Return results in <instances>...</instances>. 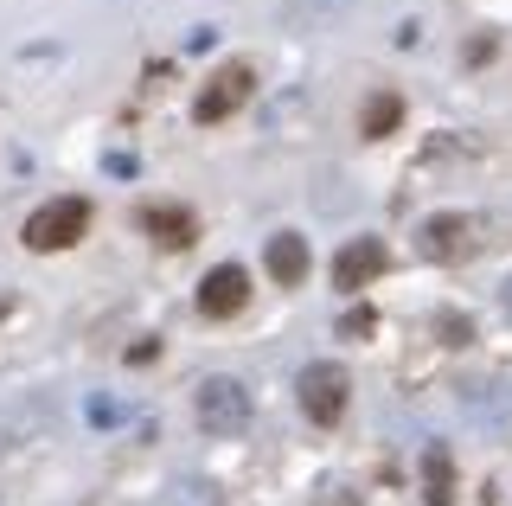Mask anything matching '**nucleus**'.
Here are the masks:
<instances>
[{"label": "nucleus", "mask_w": 512, "mask_h": 506, "mask_svg": "<svg viewBox=\"0 0 512 506\" xmlns=\"http://www.w3.org/2000/svg\"><path fill=\"white\" fill-rule=\"evenodd\" d=\"M212 45H218V26H192L186 33V52H212Z\"/></svg>", "instance_id": "obj_14"}, {"label": "nucleus", "mask_w": 512, "mask_h": 506, "mask_svg": "<svg viewBox=\"0 0 512 506\" xmlns=\"http://www.w3.org/2000/svg\"><path fill=\"white\" fill-rule=\"evenodd\" d=\"M301 410H308V423H320V430H327V423H340L346 417V391H352V378H346V366L340 359H314L308 372H301Z\"/></svg>", "instance_id": "obj_3"}, {"label": "nucleus", "mask_w": 512, "mask_h": 506, "mask_svg": "<svg viewBox=\"0 0 512 506\" xmlns=\"http://www.w3.org/2000/svg\"><path fill=\"white\" fill-rule=\"evenodd\" d=\"M244 302H250V276L237 270V263H218V270L199 282V314L205 321H224V314H237Z\"/></svg>", "instance_id": "obj_5"}, {"label": "nucleus", "mask_w": 512, "mask_h": 506, "mask_svg": "<svg viewBox=\"0 0 512 506\" xmlns=\"http://www.w3.org/2000/svg\"><path fill=\"white\" fill-rule=\"evenodd\" d=\"M442 334H448V346H468V340H474V327H468V321H455V314H448V321H442Z\"/></svg>", "instance_id": "obj_15"}, {"label": "nucleus", "mask_w": 512, "mask_h": 506, "mask_svg": "<svg viewBox=\"0 0 512 506\" xmlns=\"http://www.w3.org/2000/svg\"><path fill=\"white\" fill-rule=\"evenodd\" d=\"M346 7H352V0H282L276 26H282V33H327Z\"/></svg>", "instance_id": "obj_9"}, {"label": "nucleus", "mask_w": 512, "mask_h": 506, "mask_svg": "<svg viewBox=\"0 0 512 506\" xmlns=\"http://www.w3.org/2000/svg\"><path fill=\"white\" fill-rule=\"evenodd\" d=\"M397 116H404V97H397V90H378V97L365 103V116H359V135H391Z\"/></svg>", "instance_id": "obj_12"}, {"label": "nucleus", "mask_w": 512, "mask_h": 506, "mask_svg": "<svg viewBox=\"0 0 512 506\" xmlns=\"http://www.w3.org/2000/svg\"><path fill=\"white\" fill-rule=\"evenodd\" d=\"M84 231H90V199H52L26 218V250H39V257L45 250H71Z\"/></svg>", "instance_id": "obj_2"}, {"label": "nucleus", "mask_w": 512, "mask_h": 506, "mask_svg": "<svg viewBox=\"0 0 512 506\" xmlns=\"http://www.w3.org/2000/svg\"><path fill=\"white\" fill-rule=\"evenodd\" d=\"M250 97H256V71H250V65H224L212 84L199 90L192 116H199V122H224V116H237V109H244Z\"/></svg>", "instance_id": "obj_4"}, {"label": "nucleus", "mask_w": 512, "mask_h": 506, "mask_svg": "<svg viewBox=\"0 0 512 506\" xmlns=\"http://www.w3.org/2000/svg\"><path fill=\"white\" fill-rule=\"evenodd\" d=\"M423 500L455 506V455H448V442H429L423 449Z\"/></svg>", "instance_id": "obj_10"}, {"label": "nucleus", "mask_w": 512, "mask_h": 506, "mask_svg": "<svg viewBox=\"0 0 512 506\" xmlns=\"http://www.w3.org/2000/svg\"><path fill=\"white\" fill-rule=\"evenodd\" d=\"M141 225H148V231L160 237V244H173V250L192 244V212H180V205H154V212L141 218Z\"/></svg>", "instance_id": "obj_11"}, {"label": "nucleus", "mask_w": 512, "mask_h": 506, "mask_svg": "<svg viewBox=\"0 0 512 506\" xmlns=\"http://www.w3.org/2000/svg\"><path fill=\"white\" fill-rule=\"evenodd\" d=\"M340 334H372V314H365V308H359V314H346Z\"/></svg>", "instance_id": "obj_16"}, {"label": "nucleus", "mask_w": 512, "mask_h": 506, "mask_svg": "<svg viewBox=\"0 0 512 506\" xmlns=\"http://www.w3.org/2000/svg\"><path fill=\"white\" fill-rule=\"evenodd\" d=\"M500 302H506V314H512V276H506V282H500Z\"/></svg>", "instance_id": "obj_17"}, {"label": "nucleus", "mask_w": 512, "mask_h": 506, "mask_svg": "<svg viewBox=\"0 0 512 506\" xmlns=\"http://www.w3.org/2000/svg\"><path fill=\"white\" fill-rule=\"evenodd\" d=\"M84 417L96 423V430H109V423L122 417V404H116V398H90V404H84Z\"/></svg>", "instance_id": "obj_13"}, {"label": "nucleus", "mask_w": 512, "mask_h": 506, "mask_svg": "<svg viewBox=\"0 0 512 506\" xmlns=\"http://www.w3.org/2000/svg\"><path fill=\"white\" fill-rule=\"evenodd\" d=\"M468 237H474V218H461V212H436L423 225V257H436V263H455V257H468Z\"/></svg>", "instance_id": "obj_6"}, {"label": "nucleus", "mask_w": 512, "mask_h": 506, "mask_svg": "<svg viewBox=\"0 0 512 506\" xmlns=\"http://www.w3.org/2000/svg\"><path fill=\"white\" fill-rule=\"evenodd\" d=\"M192 417H199L205 436H237V430L250 423V391H244V378H231V372L199 378V391H192Z\"/></svg>", "instance_id": "obj_1"}, {"label": "nucleus", "mask_w": 512, "mask_h": 506, "mask_svg": "<svg viewBox=\"0 0 512 506\" xmlns=\"http://www.w3.org/2000/svg\"><path fill=\"white\" fill-rule=\"evenodd\" d=\"M384 270V244H378V237H359V244H346L340 250V257H333V289H365V282H372Z\"/></svg>", "instance_id": "obj_7"}, {"label": "nucleus", "mask_w": 512, "mask_h": 506, "mask_svg": "<svg viewBox=\"0 0 512 506\" xmlns=\"http://www.w3.org/2000/svg\"><path fill=\"white\" fill-rule=\"evenodd\" d=\"M263 270L282 282V289H295V282H308V237H295V231H276L263 244Z\"/></svg>", "instance_id": "obj_8"}]
</instances>
